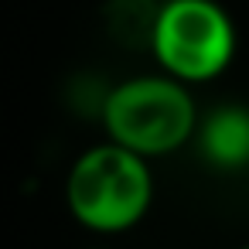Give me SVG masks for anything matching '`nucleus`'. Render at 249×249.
<instances>
[{"label":"nucleus","instance_id":"2","mask_svg":"<svg viewBox=\"0 0 249 249\" xmlns=\"http://www.w3.org/2000/svg\"><path fill=\"white\" fill-rule=\"evenodd\" d=\"M106 140L140 154L167 157L198 133V103L191 86L171 75H133L109 89L103 109Z\"/></svg>","mask_w":249,"mask_h":249},{"label":"nucleus","instance_id":"4","mask_svg":"<svg viewBox=\"0 0 249 249\" xmlns=\"http://www.w3.org/2000/svg\"><path fill=\"white\" fill-rule=\"evenodd\" d=\"M201 147L222 167L249 164V109H242V106L218 109L201 126Z\"/></svg>","mask_w":249,"mask_h":249},{"label":"nucleus","instance_id":"3","mask_svg":"<svg viewBox=\"0 0 249 249\" xmlns=\"http://www.w3.org/2000/svg\"><path fill=\"white\" fill-rule=\"evenodd\" d=\"M150 48L164 75L184 86L212 82L235 55V28L215 0H164L150 24Z\"/></svg>","mask_w":249,"mask_h":249},{"label":"nucleus","instance_id":"5","mask_svg":"<svg viewBox=\"0 0 249 249\" xmlns=\"http://www.w3.org/2000/svg\"><path fill=\"white\" fill-rule=\"evenodd\" d=\"M239 249H249V242H242V246H239Z\"/></svg>","mask_w":249,"mask_h":249},{"label":"nucleus","instance_id":"1","mask_svg":"<svg viewBox=\"0 0 249 249\" xmlns=\"http://www.w3.org/2000/svg\"><path fill=\"white\" fill-rule=\"evenodd\" d=\"M154 201V174L147 157L106 140L82 150L65 174L69 215L96 232L120 235L143 222Z\"/></svg>","mask_w":249,"mask_h":249}]
</instances>
